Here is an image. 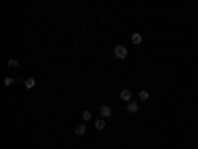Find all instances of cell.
I'll use <instances>...</instances> for the list:
<instances>
[{
    "label": "cell",
    "mask_w": 198,
    "mask_h": 149,
    "mask_svg": "<svg viewBox=\"0 0 198 149\" xmlns=\"http://www.w3.org/2000/svg\"><path fill=\"white\" fill-rule=\"evenodd\" d=\"M83 133H85V123H77L76 125V135H77V137H81Z\"/></svg>",
    "instance_id": "obj_7"
},
{
    "label": "cell",
    "mask_w": 198,
    "mask_h": 149,
    "mask_svg": "<svg viewBox=\"0 0 198 149\" xmlns=\"http://www.w3.org/2000/svg\"><path fill=\"white\" fill-rule=\"evenodd\" d=\"M12 84H14V78H4V86H12Z\"/></svg>",
    "instance_id": "obj_12"
},
{
    "label": "cell",
    "mask_w": 198,
    "mask_h": 149,
    "mask_svg": "<svg viewBox=\"0 0 198 149\" xmlns=\"http://www.w3.org/2000/svg\"><path fill=\"white\" fill-rule=\"evenodd\" d=\"M99 113H101V117L109 119V117H111V113H113V109H111L109 106H101V107H99Z\"/></svg>",
    "instance_id": "obj_2"
},
{
    "label": "cell",
    "mask_w": 198,
    "mask_h": 149,
    "mask_svg": "<svg viewBox=\"0 0 198 149\" xmlns=\"http://www.w3.org/2000/svg\"><path fill=\"white\" fill-rule=\"evenodd\" d=\"M131 42H133V44H137V46H139V44L143 42V36H141V34H139V32H135V34H133V36H131Z\"/></svg>",
    "instance_id": "obj_8"
},
{
    "label": "cell",
    "mask_w": 198,
    "mask_h": 149,
    "mask_svg": "<svg viewBox=\"0 0 198 149\" xmlns=\"http://www.w3.org/2000/svg\"><path fill=\"white\" fill-rule=\"evenodd\" d=\"M127 111H129V113H137V111H139V103H137V101H129V103H127Z\"/></svg>",
    "instance_id": "obj_4"
},
{
    "label": "cell",
    "mask_w": 198,
    "mask_h": 149,
    "mask_svg": "<svg viewBox=\"0 0 198 149\" xmlns=\"http://www.w3.org/2000/svg\"><path fill=\"white\" fill-rule=\"evenodd\" d=\"M139 100H141V101H147V100H149V91H145V90L139 91Z\"/></svg>",
    "instance_id": "obj_9"
},
{
    "label": "cell",
    "mask_w": 198,
    "mask_h": 149,
    "mask_svg": "<svg viewBox=\"0 0 198 149\" xmlns=\"http://www.w3.org/2000/svg\"><path fill=\"white\" fill-rule=\"evenodd\" d=\"M81 117H83V121H89V119H91V111H89V109H85L83 113H81Z\"/></svg>",
    "instance_id": "obj_10"
},
{
    "label": "cell",
    "mask_w": 198,
    "mask_h": 149,
    "mask_svg": "<svg viewBox=\"0 0 198 149\" xmlns=\"http://www.w3.org/2000/svg\"><path fill=\"white\" fill-rule=\"evenodd\" d=\"M105 123H107V121H105V117H99V119H95L93 121V125H95V129H105Z\"/></svg>",
    "instance_id": "obj_3"
},
{
    "label": "cell",
    "mask_w": 198,
    "mask_h": 149,
    "mask_svg": "<svg viewBox=\"0 0 198 149\" xmlns=\"http://www.w3.org/2000/svg\"><path fill=\"white\" fill-rule=\"evenodd\" d=\"M113 54H115V58H117V60H125L129 52H127V48H125L123 44H117V46H115V50H113Z\"/></svg>",
    "instance_id": "obj_1"
},
{
    "label": "cell",
    "mask_w": 198,
    "mask_h": 149,
    "mask_svg": "<svg viewBox=\"0 0 198 149\" xmlns=\"http://www.w3.org/2000/svg\"><path fill=\"white\" fill-rule=\"evenodd\" d=\"M34 86H36V80H34V78H26V80H24V87H28V90H32Z\"/></svg>",
    "instance_id": "obj_6"
},
{
    "label": "cell",
    "mask_w": 198,
    "mask_h": 149,
    "mask_svg": "<svg viewBox=\"0 0 198 149\" xmlns=\"http://www.w3.org/2000/svg\"><path fill=\"white\" fill-rule=\"evenodd\" d=\"M119 97L129 103V101H131V91H129V90H121V91H119Z\"/></svg>",
    "instance_id": "obj_5"
},
{
    "label": "cell",
    "mask_w": 198,
    "mask_h": 149,
    "mask_svg": "<svg viewBox=\"0 0 198 149\" xmlns=\"http://www.w3.org/2000/svg\"><path fill=\"white\" fill-rule=\"evenodd\" d=\"M6 64H8V68H18V60H14V58H12V60H8V62H6Z\"/></svg>",
    "instance_id": "obj_11"
}]
</instances>
